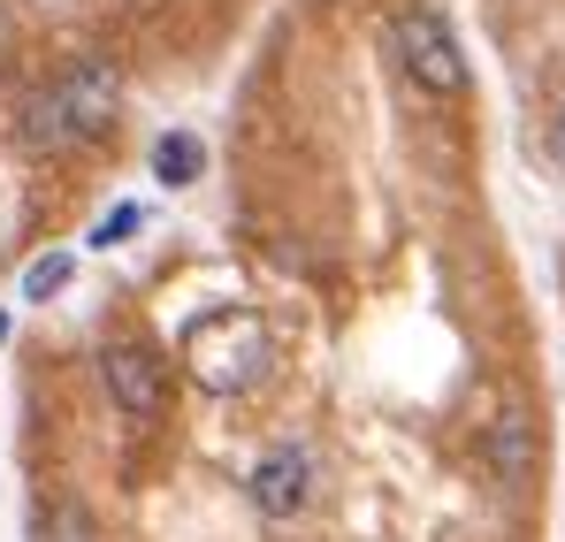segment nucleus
I'll list each match as a JSON object with an SVG mask.
<instances>
[{
    "label": "nucleus",
    "instance_id": "obj_1",
    "mask_svg": "<svg viewBox=\"0 0 565 542\" xmlns=\"http://www.w3.org/2000/svg\"><path fill=\"white\" fill-rule=\"evenodd\" d=\"M115 107H122V70H115V62H77V70H62L54 85L23 107L15 138H23L31 153H62V146L107 138Z\"/></svg>",
    "mask_w": 565,
    "mask_h": 542
},
{
    "label": "nucleus",
    "instance_id": "obj_2",
    "mask_svg": "<svg viewBox=\"0 0 565 542\" xmlns=\"http://www.w3.org/2000/svg\"><path fill=\"white\" fill-rule=\"evenodd\" d=\"M184 366L199 390H214V397H245V390H260L268 374H276V337L260 329V313H245V306H222L214 321H199L184 337Z\"/></svg>",
    "mask_w": 565,
    "mask_h": 542
},
{
    "label": "nucleus",
    "instance_id": "obj_3",
    "mask_svg": "<svg viewBox=\"0 0 565 542\" xmlns=\"http://www.w3.org/2000/svg\"><path fill=\"white\" fill-rule=\"evenodd\" d=\"M390 54H397V70L428 92V99H459V92H467V54H459L451 23H444L436 8H405V15L390 23Z\"/></svg>",
    "mask_w": 565,
    "mask_h": 542
},
{
    "label": "nucleus",
    "instance_id": "obj_4",
    "mask_svg": "<svg viewBox=\"0 0 565 542\" xmlns=\"http://www.w3.org/2000/svg\"><path fill=\"white\" fill-rule=\"evenodd\" d=\"M481 474L497 489H535V474H543V428H535L527 405H497L489 413V428H481Z\"/></svg>",
    "mask_w": 565,
    "mask_h": 542
},
{
    "label": "nucleus",
    "instance_id": "obj_5",
    "mask_svg": "<svg viewBox=\"0 0 565 542\" xmlns=\"http://www.w3.org/2000/svg\"><path fill=\"white\" fill-rule=\"evenodd\" d=\"M99 382H107V397H115L122 421H161V405H169L161 360H153L146 344H107V352H99Z\"/></svg>",
    "mask_w": 565,
    "mask_h": 542
},
{
    "label": "nucleus",
    "instance_id": "obj_6",
    "mask_svg": "<svg viewBox=\"0 0 565 542\" xmlns=\"http://www.w3.org/2000/svg\"><path fill=\"white\" fill-rule=\"evenodd\" d=\"M245 497H253V512H260V520H298V512H306V497H313V458L298 451V444H276V451L253 466Z\"/></svg>",
    "mask_w": 565,
    "mask_h": 542
},
{
    "label": "nucleus",
    "instance_id": "obj_7",
    "mask_svg": "<svg viewBox=\"0 0 565 542\" xmlns=\"http://www.w3.org/2000/svg\"><path fill=\"white\" fill-rule=\"evenodd\" d=\"M199 169H206V146H199L191 130H161V138H153V177L169 183V191L199 183Z\"/></svg>",
    "mask_w": 565,
    "mask_h": 542
},
{
    "label": "nucleus",
    "instance_id": "obj_8",
    "mask_svg": "<svg viewBox=\"0 0 565 542\" xmlns=\"http://www.w3.org/2000/svg\"><path fill=\"white\" fill-rule=\"evenodd\" d=\"M31 542H99V520L77 497H46L39 520H31Z\"/></svg>",
    "mask_w": 565,
    "mask_h": 542
},
{
    "label": "nucleus",
    "instance_id": "obj_9",
    "mask_svg": "<svg viewBox=\"0 0 565 542\" xmlns=\"http://www.w3.org/2000/svg\"><path fill=\"white\" fill-rule=\"evenodd\" d=\"M70 275H77V253H46V261H31V268H23V306H46Z\"/></svg>",
    "mask_w": 565,
    "mask_h": 542
},
{
    "label": "nucleus",
    "instance_id": "obj_10",
    "mask_svg": "<svg viewBox=\"0 0 565 542\" xmlns=\"http://www.w3.org/2000/svg\"><path fill=\"white\" fill-rule=\"evenodd\" d=\"M138 230H146V206H115L93 230V245H122V237H138Z\"/></svg>",
    "mask_w": 565,
    "mask_h": 542
},
{
    "label": "nucleus",
    "instance_id": "obj_11",
    "mask_svg": "<svg viewBox=\"0 0 565 542\" xmlns=\"http://www.w3.org/2000/svg\"><path fill=\"white\" fill-rule=\"evenodd\" d=\"M558 153H565V115H558Z\"/></svg>",
    "mask_w": 565,
    "mask_h": 542
}]
</instances>
